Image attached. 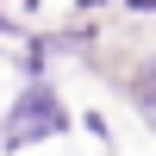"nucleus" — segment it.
Wrapping results in <instances>:
<instances>
[{
    "mask_svg": "<svg viewBox=\"0 0 156 156\" xmlns=\"http://www.w3.org/2000/svg\"><path fill=\"white\" fill-rule=\"evenodd\" d=\"M137 94H144V106L156 112V75H144V87H137Z\"/></svg>",
    "mask_w": 156,
    "mask_h": 156,
    "instance_id": "obj_1",
    "label": "nucleus"
}]
</instances>
